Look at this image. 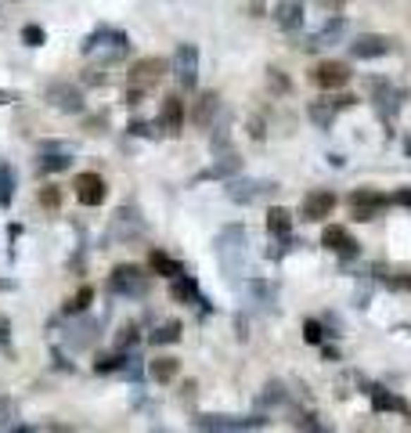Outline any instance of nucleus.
Returning a JSON list of instances; mask_svg holds the SVG:
<instances>
[{"instance_id": "obj_1", "label": "nucleus", "mask_w": 411, "mask_h": 433, "mask_svg": "<svg viewBox=\"0 0 411 433\" xmlns=\"http://www.w3.org/2000/svg\"><path fill=\"white\" fill-rule=\"evenodd\" d=\"M163 73H166L163 58H137L134 69H130V80H126V102L141 105V98L148 94V90H155V83L163 80Z\"/></svg>"}, {"instance_id": "obj_2", "label": "nucleus", "mask_w": 411, "mask_h": 433, "mask_svg": "<svg viewBox=\"0 0 411 433\" xmlns=\"http://www.w3.org/2000/svg\"><path fill=\"white\" fill-rule=\"evenodd\" d=\"M242 253H245V228L231 224V228H224L216 235V257H220V264H224V271L231 278L242 274Z\"/></svg>"}, {"instance_id": "obj_3", "label": "nucleus", "mask_w": 411, "mask_h": 433, "mask_svg": "<svg viewBox=\"0 0 411 433\" xmlns=\"http://www.w3.org/2000/svg\"><path fill=\"white\" fill-rule=\"evenodd\" d=\"M278 192V184L274 181H260V177H249V181H228V199L238 202V206H252V202H260L267 195Z\"/></svg>"}, {"instance_id": "obj_4", "label": "nucleus", "mask_w": 411, "mask_h": 433, "mask_svg": "<svg viewBox=\"0 0 411 433\" xmlns=\"http://www.w3.org/2000/svg\"><path fill=\"white\" fill-rule=\"evenodd\" d=\"M109 293H116V296H145L148 293V278L137 267L123 264V267H116L109 274Z\"/></svg>"}, {"instance_id": "obj_5", "label": "nucleus", "mask_w": 411, "mask_h": 433, "mask_svg": "<svg viewBox=\"0 0 411 433\" xmlns=\"http://www.w3.org/2000/svg\"><path fill=\"white\" fill-rule=\"evenodd\" d=\"M173 80L188 90L199 83V47L195 44H180L173 54Z\"/></svg>"}, {"instance_id": "obj_6", "label": "nucleus", "mask_w": 411, "mask_h": 433, "mask_svg": "<svg viewBox=\"0 0 411 433\" xmlns=\"http://www.w3.org/2000/svg\"><path fill=\"white\" fill-rule=\"evenodd\" d=\"M364 87H368V94H372V102H375V109H379V116L383 119H393L397 116V109H400V90H393V83L390 80H364Z\"/></svg>"}, {"instance_id": "obj_7", "label": "nucleus", "mask_w": 411, "mask_h": 433, "mask_svg": "<svg viewBox=\"0 0 411 433\" xmlns=\"http://www.w3.org/2000/svg\"><path fill=\"white\" fill-rule=\"evenodd\" d=\"M44 98L58 109V112H83V90L76 83H66V80H58L44 90Z\"/></svg>"}, {"instance_id": "obj_8", "label": "nucleus", "mask_w": 411, "mask_h": 433, "mask_svg": "<svg viewBox=\"0 0 411 433\" xmlns=\"http://www.w3.org/2000/svg\"><path fill=\"white\" fill-rule=\"evenodd\" d=\"M386 206H390V199H386V195H379V192H372V188H364V192H354V195H350L354 221H375V216L383 213Z\"/></svg>"}, {"instance_id": "obj_9", "label": "nucleus", "mask_w": 411, "mask_h": 433, "mask_svg": "<svg viewBox=\"0 0 411 433\" xmlns=\"http://www.w3.org/2000/svg\"><path fill=\"white\" fill-rule=\"evenodd\" d=\"M105 181L98 173H76V199L83 206H102L105 202Z\"/></svg>"}, {"instance_id": "obj_10", "label": "nucleus", "mask_w": 411, "mask_h": 433, "mask_svg": "<svg viewBox=\"0 0 411 433\" xmlns=\"http://www.w3.org/2000/svg\"><path fill=\"white\" fill-rule=\"evenodd\" d=\"M390 51H393V40L383 37V33H364V37H357V40L350 44V54H354V58H383V54H390Z\"/></svg>"}, {"instance_id": "obj_11", "label": "nucleus", "mask_w": 411, "mask_h": 433, "mask_svg": "<svg viewBox=\"0 0 411 433\" xmlns=\"http://www.w3.org/2000/svg\"><path fill=\"white\" fill-rule=\"evenodd\" d=\"M300 209H303L307 221H325V216L336 209V195H332V192H325V188H318V192H307Z\"/></svg>"}, {"instance_id": "obj_12", "label": "nucleus", "mask_w": 411, "mask_h": 433, "mask_svg": "<svg viewBox=\"0 0 411 433\" xmlns=\"http://www.w3.org/2000/svg\"><path fill=\"white\" fill-rule=\"evenodd\" d=\"M159 130H163L166 138H177V134L184 130V102H180V98H163Z\"/></svg>"}, {"instance_id": "obj_13", "label": "nucleus", "mask_w": 411, "mask_h": 433, "mask_svg": "<svg viewBox=\"0 0 411 433\" xmlns=\"http://www.w3.org/2000/svg\"><path fill=\"white\" fill-rule=\"evenodd\" d=\"M216 112H220V94L216 90H202V94L192 102V123L195 127H209Z\"/></svg>"}, {"instance_id": "obj_14", "label": "nucleus", "mask_w": 411, "mask_h": 433, "mask_svg": "<svg viewBox=\"0 0 411 433\" xmlns=\"http://www.w3.org/2000/svg\"><path fill=\"white\" fill-rule=\"evenodd\" d=\"M195 426L202 429H260L264 419H235V415H199Z\"/></svg>"}, {"instance_id": "obj_15", "label": "nucleus", "mask_w": 411, "mask_h": 433, "mask_svg": "<svg viewBox=\"0 0 411 433\" xmlns=\"http://www.w3.org/2000/svg\"><path fill=\"white\" fill-rule=\"evenodd\" d=\"M94 339H98V322H94V318H80V322L66 332V343H69L73 350L94 347Z\"/></svg>"}, {"instance_id": "obj_16", "label": "nucleus", "mask_w": 411, "mask_h": 433, "mask_svg": "<svg viewBox=\"0 0 411 433\" xmlns=\"http://www.w3.org/2000/svg\"><path fill=\"white\" fill-rule=\"evenodd\" d=\"M321 245H325V250H332V253H339V257H354L357 253V242L350 238V231H346V228H325Z\"/></svg>"}, {"instance_id": "obj_17", "label": "nucleus", "mask_w": 411, "mask_h": 433, "mask_svg": "<svg viewBox=\"0 0 411 433\" xmlns=\"http://www.w3.org/2000/svg\"><path fill=\"white\" fill-rule=\"evenodd\" d=\"M274 22H278L281 29H289V33H296L300 22H303V0H278Z\"/></svg>"}, {"instance_id": "obj_18", "label": "nucleus", "mask_w": 411, "mask_h": 433, "mask_svg": "<svg viewBox=\"0 0 411 433\" xmlns=\"http://www.w3.org/2000/svg\"><path fill=\"white\" fill-rule=\"evenodd\" d=\"M314 80H318L325 90H336V87H343L346 80H350V69H346L343 61H325V66H318Z\"/></svg>"}, {"instance_id": "obj_19", "label": "nucleus", "mask_w": 411, "mask_h": 433, "mask_svg": "<svg viewBox=\"0 0 411 433\" xmlns=\"http://www.w3.org/2000/svg\"><path fill=\"white\" fill-rule=\"evenodd\" d=\"M343 33H346V22H343V18H336V22H329V25L321 29V33H314V37H310V40H307L303 47H307V51H321V47L336 44V40H339Z\"/></svg>"}, {"instance_id": "obj_20", "label": "nucleus", "mask_w": 411, "mask_h": 433, "mask_svg": "<svg viewBox=\"0 0 411 433\" xmlns=\"http://www.w3.org/2000/svg\"><path fill=\"white\" fill-rule=\"evenodd\" d=\"M368 394H372V408L375 412H407L411 415V408L404 405L397 394H386L383 386H368Z\"/></svg>"}, {"instance_id": "obj_21", "label": "nucleus", "mask_w": 411, "mask_h": 433, "mask_svg": "<svg viewBox=\"0 0 411 433\" xmlns=\"http://www.w3.org/2000/svg\"><path fill=\"white\" fill-rule=\"evenodd\" d=\"M170 296L180 300V303H192V300H199V286L188 274H177L173 282H170Z\"/></svg>"}, {"instance_id": "obj_22", "label": "nucleus", "mask_w": 411, "mask_h": 433, "mask_svg": "<svg viewBox=\"0 0 411 433\" xmlns=\"http://www.w3.org/2000/svg\"><path fill=\"white\" fill-rule=\"evenodd\" d=\"M307 116H310L314 123H318L321 130H329V127H332V119H336V109H332V102H329V98H321V102H310Z\"/></svg>"}, {"instance_id": "obj_23", "label": "nucleus", "mask_w": 411, "mask_h": 433, "mask_svg": "<svg viewBox=\"0 0 411 433\" xmlns=\"http://www.w3.org/2000/svg\"><path fill=\"white\" fill-rule=\"evenodd\" d=\"M177 368H180V361H177V358H155V361H152V379L170 383V379L177 376Z\"/></svg>"}, {"instance_id": "obj_24", "label": "nucleus", "mask_w": 411, "mask_h": 433, "mask_svg": "<svg viewBox=\"0 0 411 433\" xmlns=\"http://www.w3.org/2000/svg\"><path fill=\"white\" fill-rule=\"evenodd\" d=\"M15 199V173L8 163H0V209H8Z\"/></svg>"}, {"instance_id": "obj_25", "label": "nucleus", "mask_w": 411, "mask_h": 433, "mask_svg": "<svg viewBox=\"0 0 411 433\" xmlns=\"http://www.w3.org/2000/svg\"><path fill=\"white\" fill-rule=\"evenodd\" d=\"M148 264H152V271H159V274H170V278H177V274H184V267L173 260V257H166V253H159L155 250L152 257H148Z\"/></svg>"}, {"instance_id": "obj_26", "label": "nucleus", "mask_w": 411, "mask_h": 433, "mask_svg": "<svg viewBox=\"0 0 411 433\" xmlns=\"http://www.w3.org/2000/svg\"><path fill=\"white\" fill-rule=\"evenodd\" d=\"M267 228H271V235H289V228H293V216H289V209L274 206V209L267 213Z\"/></svg>"}, {"instance_id": "obj_27", "label": "nucleus", "mask_w": 411, "mask_h": 433, "mask_svg": "<svg viewBox=\"0 0 411 433\" xmlns=\"http://www.w3.org/2000/svg\"><path fill=\"white\" fill-rule=\"evenodd\" d=\"M238 170H242V159L228 148V152H224V159H216V166H213L206 177H231V173H238Z\"/></svg>"}, {"instance_id": "obj_28", "label": "nucleus", "mask_w": 411, "mask_h": 433, "mask_svg": "<svg viewBox=\"0 0 411 433\" xmlns=\"http://www.w3.org/2000/svg\"><path fill=\"white\" fill-rule=\"evenodd\" d=\"M177 339H180V322H166V325H159V329H155L152 332V343H177Z\"/></svg>"}, {"instance_id": "obj_29", "label": "nucleus", "mask_w": 411, "mask_h": 433, "mask_svg": "<svg viewBox=\"0 0 411 433\" xmlns=\"http://www.w3.org/2000/svg\"><path fill=\"white\" fill-rule=\"evenodd\" d=\"M66 166H69L66 152H51V156L40 159V173H58V170H66Z\"/></svg>"}, {"instance_id": "obj_30", "label": "nucleus", "mask_w": 411, "mask_h": 433, "mask_svg": "<svg viewBox=\"0 0 411 433\" xmlns=\"http://www.w3.org/2000/svg\"><path fill=\"white\" fill-rule=\"evenodd\" d=\"M90 296H94L90 289H80V293L69 300V307H66V311H69V315H83V311H87V303H90Z\"/></svg>"}, {"instance_id": "obj_31", "label": "nucleus", "mask_w": 411, "mask_h": 433, "mask_svg": "<svg viewBox=\"0 0 411 433\" xmlns=\"http://www.w3.org/2000/svg\"><path fill=\"white\" fill-rule=\"evenodd\" d=\"M267 83H271V90H278V94H289V80L281 76V69H267Z\"/></svg>"}, {"instance_id": "obj_32", "label": "nucleus", "mask_w": 411, "mask_h": 433, "mask_svg": "<svg viewBox=\"0 0 411 433\" xmlns=\"http://www.w3.org/2000/svg\"><path fill=\"white\" fill-rule=\"evenodd\" d=\"M22 40H25L29 47H40V44H44V29H40V25H25V29H22Z\"/></svg>"}, {"instance_id": "obj_33", "label": "nucleus", "mask_w": 411, "mask_h": 433, "mask_svg": "<svg viewBox=\"0 0 411 433\" xmlns=\"http://www.w3.org/2000/svg\"><path fill=\"white\" fill-rule=\"evenodd\" d=\"M303 339H307V343H321V325L318 322H307L303 325Z\"/></svg>"}, {"instance_id": "obj_34", "label": "nucleus", "mask_w": 411, "mask_h": 433, "mask_svg": "<svg viewBox=\"0 0 411 433\" xmlns=\"http://www.w3.org/2000/svg\"><path fill=\"white\" fill-rule=\"evenodd\" d=\"M102 80H109V73H105L102 66H90V69L83 73V83H90V87H94V83H102Z\"/></svg>"}, {"instance_id": "obj_35", "label": "nucleus", "mask_w": 411, "mask_h": 433, "mask_svg": "<svg viewBox=\"0 0 411 433\" xmlns=\"http://www.w3.org/2000/svg\"><path fill=\"white\" fill-rule=\"evenodd\" d=\"M329 102H332V109H336V112H343V109H354V102H357V98H350V94H329Z\"/></svg>"}, {"instance_id": "obj_36", "label": "nucleus", "mask_w": 411, "mask_h": 433, "mask_svg": "<svg viewBox=\"0 0 411 433\" xmlns=\"http://www.w3.org/2000/svg\"><path fill=\"white\" fill-rule=\"evenodd\" d=\"M123 361H126V358H102V361H98V372H116Z\"/></svg>"}, {"instance_id": "obj_37", "label": "nucleus", "mask_w": 411, "mask_h": 433, "mask_svg": "<svg viewBox=\"0 0 411 433\" xmlns=\"http://www.w3.org/2000/svg\"><path fill=\"white\" fill-rule=\"evenodd\" d=\"M260 401H264V405H271V401H286V394H281V386H278V383H271V386H267V394H264Z\"/></svg>"}, {"instance_id": "obj_38", "label": "nucleus", "mask_w": 411, "mask_h": 433, "mask_svg": "<svg viewBox=\"0 0 411 433\" xmlns=\"http://www.w3.org/2000/svg\"><path fill=\"white\" fill-rule=\"evenodd\" d=\"M130 343H137V329L130 325V329H123V336H119V347L126 350V347H130Z\"/></svg>"}, {"instance_id": "obj_39", "label": "nucleus", "mask_w": 411, "mask_h": 433, "mask_svg": "<svg viewBox=\"0 0 411 433\" xmlns=\"http://www.w3.org/2000/svg\"><path fill=\"white\" fill-rule=\"evenodd\" d=\"M40 202H44V206H58V192H54V188H44V192H40Z\"/></svg>"}, {"instance_id": "obj_40", "label": "nucleus", "mask_w": 411, "mask_h": 433, "mask_svg": "<svg viewBox=\"0 0 411 433\" xmlns=\"http://www.w3.org/2000/svg\"><path fill=\"white\" fill-rule=\"evenodd\" d=\"M390 202H397V206H411V188H404V192H393V199Z\"/></svg>"}, {"instance_id": "obj_41", "label": "nucleus", "mask_w": 411, "mask_h": 433, "mask_svg": "<svg viewBox=\"0 0 411 433\" xmlns=\"http://www.w3.org/2000/svg\"><path fill=\"white\" fill-rule=\"evenodd\" d=\"M8 343H11V339H8V322H4V318H0V347H4V350H8Z\"/></svg>"}, {"instance_id": "obj_42", "label": "nucleus", "mask_w": 411, "mask_h": 433, "mask_svg": "<svg viewBox=\"0 0 411 433\" xmlns=\"http://www.w3.org/2000/svg\"><path fill=\"white\" fill-rule=\"evenodd\" d=\"M8 102H15V94H8V90H0V105H8Z\"/></svg>"}, {"instance_id": "obj_43", "label": "nucleus", "mask_w": 411, "mask_h": 433, "mask_svg": "<svg viewBox=\"0 0 411 433\" xmlns=\"http://www.w3.org/2000/svg\"><path fill=\"white\" fill-rule=\"evenodd\" d=\"M397 286H404V289H411V278H400V282Z\"/></svg>"}, {"instance_id": "obj_44", "label": "nucleus", "mask_w": 411, "mask_h": 433, "mask_svg": "<svg viewBox=\"0 0 411 433\" xmlns=\"http://www.w3.org/2000/svg\"><path fill=\"white\" fill-rule=\"evenodd\" d=\"M404 152H407V156H411V138H407V141H404Z\"/></svg>"}]
</instances>
